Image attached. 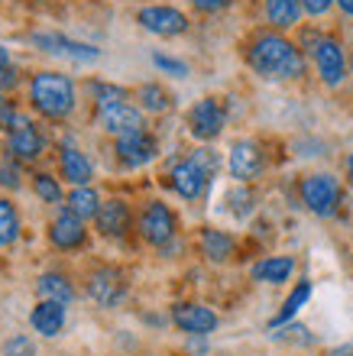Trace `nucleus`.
I'll use <instances>...</instances> for the list:
<instances>
[{"label": "nucleus", "mask_w": 353, "mask_h": 356, "mask_svg": "<svg viewBox=\"0 0 353 356\" xmlns=\"http://www.w3.org/2000/svg\"><path fill=\"white\" fill-rule=\"evenodd\" d=\"M33 188H36V195L46 201V204H62V188L52 175H36L33 178Z\"/></svg>", "instance_id": "nucleus-29"}, {"label": "nucleus", "mask_w": 353, "mask_h": 356, "mask_svg": "<svg viewBox=\"0 0 353 356\" xmlns=\"http://www.w3.org/2000/svg\"><path fill=\"white\" fill-rule=\"evenodd\" d=\"M62 175H65L74 188L88 185V181H91V175H94L91 159H88V156H84L74 143H62Z\"/></svg>", "instance_id": "nucleus-19"}, {"label": "nucleus", "mask_w": 353, "mask_h": 356, "mask_svg": "<svg viewBox=\"0 0 353 356\" xmlns=\"http://www.w3.org/2000/svg\"><path fill=\"white\" fill-rule=\"evenodd\" d=\"M223 123H227V111H223V104L217 97H205L188 111V130H191L195 140H217Z\"/></svg>", "instance_id": "nucleus-7"}, {"label": "nucleus", "mask_w": 353, "mask_h": 356, "mask_svg": "<svg viewBox=\"0 0 353 356\" xmlns=\"http://www.w3.org/2000/svg\"><path fill=\"white\" fill-rule=\"evenodd\" d=\"M17 107H13V101H7V97H3V94H0V127H13V123H17Z\"/></svg>", "instance_id": "nucleus-31"}, {"label": "nucleus", "mask_w": 353, "mask_h": 356, "mask_svg": "<svg viewBox=\"0 0 353 356\" xmlns=\"http://www.w3.org/2000/svg\"><path fill=\"white\" fill-rule=\"evenodd\" d=\"M201 253L211 263H223L233 256V236L223 230H201Z\"/></svg>", "instance_id": "nucleus-22"}, {"label": "nucleus", "mask_w": 353, "mask_h": 356, "mask_svg": "<svg viewBox=\"0 0 353 356\" xmlns=\"http://www.w3.org/2000/svg\"><path fill=\"white\" fill-rule=\"evenodd\" d=\"M214 172H217V156L211 149H195L185 162H178L168 178H172V188L178 197L198 201L207 191V181L214 178Z\"/></svg>", "instance_id": "nucleus-4"}, {"label": "nucleus", "mask_w": 353, "mask_h": 356, "mask_svg": "<svg viewBox=\"0 0 353 356\" xmlns=\"http://www.w3.org/2000/svg\"><path fill=\"white\" fill-rule=\"evenodd\" d=\"M36 291H39V298L42 301H62V305H68V301L74 298L68 279L65 275H58V272H46V275L36 282Z\"/></svg>", "instance_id": "nucleus-23"}, {"label": "nucleus", "mask_w": 353, "mask_h": 356, "mask_svg": "<svg viewBox=\"0 0 353 356\" xmlns=\"http://www.w3.org/2000/svg\"><path fill=\"white\" fill-rule=\"evenodd\" d=\"M152 65H156L159 72H166V75H172V78H185V75H188V65L182 62V58L162 56V52H156V56H152Z\"/></svg>", "instance_id": "nucleus-30"}, {"label": "nucleus", "mask_w": 353, "mask_h": 356, "mask_svg": "<svg viewBox=\"0 0 353 356\" xmlns=\"http://www.w3.org/2000/svg\"><path fill=\"white\" fill-rule=\"evenodd\" d=\"M230 175L237 178V181H250V178L260 175L262 169V152L260 146L253 140H240V143H233V149H230Z\"/></svg>", "instance_id": "nucleus-15"}, {"label": "nucleus", "mask_w": 353, "mask_h": 356, "mask_svg": "<svg viewBox=\"0 0 353 356\" xmlns=\"http://www.w3.org/2000/svg\"><path fill=\"white\" fill-rule=\"evenodd\" d=\"M140 234L146 243L166 246L175 236V214L168 211L162 201H149L146 211L140 214Z\"/></svg>", "instance_id": "nucleus-9"}, {"label": "nucleus", "mask_w": 353, "mask_h": 356, "mask_svg": "<svg viewBox=\"0 0 353 356\" xmlns=\"http://www.w3.org/2000/svg\"><path fill=\"white\" fill-rule=\"evenodd\" d=\"M19 236V217L17 207L7 197H0V246H10Z\"/></svg>", "instance_id": "nucleus-26"}, {"label": "nucleus", "mask_w": 353, "mask_h": 356, "mask_svg": "<svg viewBox=\"0 0 353 356\" xmlns=\"http://www.w3.org/2000/svg\"><path fill=\"white\" fill-rule=\"evenodd\" d=\"M123 291H127V282H123V275L117 269H97L88 279V295H91L101 308H113L117 301L123 298Z\"/></svg>", "instance_id": "nucleus-13"}, {"label": "nucleus", "mask_w": 353, "mask_h": 356, "mask_svg": "<svg viewBox=\"0 0 353 356\" xmlns=\"http://www.w3.org/2000/svg\"><path fill=\"white\" fill-rule=\"evenodd\" d=\"M13 85H17V72H13L10 65H0V94L10 91Z\"/></svg>", "instance_id": "nucleus-35"}, {"label": "nucleus", "mask_w": 353, "mask_h": 356, "mask_svg": "<svg viewBox=\"0 0 353 356\" xmlns=\"http://www.w3.org/2000/svg\"><path fill=\"white\" fill-rule=\"evenodd\" d=\"M0 65H7V49L0 46Z\"/></svg>", "instance_id": "nucleus-39"}, {"label": "nucleus", "mask_w": 353, "mask_h": 356, "mask_svg": "<svg viewBox=\"0 0 353 356\" xmlns=\"http://www.w3.org/2000/svg\"><path fill=\"white\" fill-rule=\"evenodd\" d=\"M334 3H337L340 10H344L347 17H353V0H334Z\"/></svg>", "instance_id": "nucleus-37"}, {"label": "nucleus", "mask_w": 353, "mask_h": 356, "mask_svg": "<svg viewBox=\"0 0 353 356\" xmlns=\"http://www.w3.org/2000/svg\"><path fill=\"white\" fill-rule=\"evenodd\" d=\"M250 65L260 78L269 81H285V78H298L305 72V58L295 42H288L282 33H260L250 46Z\"/></svg>", "instance_id": "nucleus-1"}, {"label": "nucleus", "mask_w": 353, "mask_h": 356, "mask_svg": "<svg viewBox=\"0 0 353 356\" xmlns=\"http://www.w3.org/2000/svg\"><path fill=\"white\" fill-rule=\"evenodd\" d=\"M33 107L39 113H46L49 120H62L74 111V85L72 78L56 75V72H39L29 88Z\"/></svg>", "instance_id": "nucleus-3"}, {"label": "nucleus", "mask_w": 353, "mask_h": 356, "mask_svg": "<svg viewBox=\"0 0 353 356\" xmlns=\"http://www.w3.org/2000/svg\"><path fill=\"white\" fill-rule=\"evenodd\" d=\"M65 327V305L62 301H39L33 308V330L42 337H56Z\"/></svg>", "instance_id": "nucleus-18"}, {"label": "nucleus", "mask_w": 353, "mask_h": 356, "mask_svg": "<svg viewBox=\"0 0 353 356\" xmlns=\"http://www.w3.org/2000/svg\"><path fill=\"white\" fill-rule=\"evenodd\" d=\"M230 201H233V214H246V211H250V195H246V191H233L230 195Z\"/></svg>", "instance_id": "nucleus-34"}, {"label": "nucleus", "mask_w": 353, "mask_h": 356, "mask_svg": "<svg viewBox=\"0 0 353 356\" xmlns=\"http://www.w3.org/2000/svg\"><path fill=\"white\" fill-rule=\"evenodd\" d=\"M84 220L78 214H72V211H62V214H56V220H52V227H49V240L58 246V250H74V246L84 243Z\"/></svg>", "instance_id": "nucleus-16"}, {"label": "nucleus", "mask_w": 353, "mask_h": 356, "mask_svg": "<svg viewBox=\"0 0 353 356\" xmlns=\"http://www.w3.org/2000/svg\"><path fill=\"white\" fill-rule=\"evenodd\" d=\"M33 46H39L49 56H65L72 62H97V49L84 46V42H74V39L62 36V33H33Z\"/></svg>", "instance_id": "nucleus-11"}, {"label": "nucleus", "mask_w": 353, "mask_h": 356, "mask_svg": "<svg viewBox=\"0 0 353 356\" xmlns=\"http://www.w3.org/2000/svg\"><path fill=\"white\" fill-rule=\"evenodd\" d=\"M97 230H101L104 236H123L127 230H130V207H127V201H120V197H111L107 204H101V211H97Z\"/></svg>", "instance_id": "nucleus-17"}, {"label": "nucleus", "mask_w": 353, "mask_h": 356, "mask_svg": "<svg viewBox=\"0 0 353 356\" xmlns=\"http://www.w3.org/2000/svg\"><path fill=\"white\" fill-rule=\"evenodd\" d=\"M191 7L201 10V13H217V10L230 7V0H191Z\"/></svg>", "instance_id": "nucleus-33"}, {"label": "nucleus", "mask_w": 353, "mask_h": 356, "mask_svg": "<svg viewBox=\"0 0 353 356\" xmlns=\"http://www.w3.org/2000/svg\"><path fill=\"white\" fill-rule=\"evenodd\" d=\"M172 321H175L178 330H185L191 337H205L217 327V314L205 305H195V301H185V305H175L172 308Z\"/></svg>", "instance_id": "nucleus-12"}, {"label": "nucleus", "mask_w": 353, "mask_h": 356, "mask_svg": "<svg viewBox=\"0 0 353 356\" xmlns=\"http://www.w3.org/2000/svg\"><path fill=\"white\" fill-rule=\"evenodd\" d=\"M156 152H159V143H156V136L146 133V130L117 136V159H120L127 169H140V165L152 162L156 159Z\"/></svg>", "instance_id": "nucleus-10"}, {"label": "nucleus", "mask_w": 353, "mask_h": 356, "mask_svg": "<svg viewBox=\"0 0 353 356\" xmlns=\"http://www.w3.org/2000/svg\"><path fill=\"white\" fill-rule=\"evenodd\" d=\"M308 298H311V282H298L295 291H292V295L285 298V305H282V311L276 314V318H272V327H282L285 321L295 318V314L301 311V305H305Z\"/></svg>", "instance_id": "nucleus-25"}, {"label": "nucleus", "mask_w": 353, "mask_h": 356, "mask_svg": "<svg viewBox=\"0 0 353 356\" xmlns=\"http://www.w3.org/2000/svg\"><path fill=\"white\" fill-rule=\"evenodd\" d=\"M292 272H295V259H292V256H269V259H262V263L253 266V279L279 285V282H288Z\"/></svg>", "instance_id": "nucleus-20"}, {"label": "nucleus", "mask_w": 353, "mask_h": 356, "mask_svg": "<svg viewBox=\"0 0 353 356\" xmlns=\"http://www.w3.org/2000/svg\"><path fill=\"white\" fill-rule=\"evenodd\" d=\"M17 185V175H13V169H0V185Z\"/></svg>", "instance_id": "nucleus-36"}, {"label": "nucleus", "mask_w": 353, "mask_h": 356, "mask_svg": "<svg viewBox=\"0 0 353 356\" xmlns=\"http://www.w3.org/2000/svg\"><path fill=\"white\" fill-rule=\"evenodd\" d=\"M136 19H140V26L146 29V33H152V36H182V33H188V17L182 13V10L175 7H166V3H156V7H143L140 13H136Z\"/></svg>", "instance_id": "nucleus-8"}, {"label": "nucleus", "mask_w": 353, "mask_h": 356, "mask_svg": "<svg viewBox=\"0 0 353 356\" xmlns=\"http://www.w3.org/2000/svg\"><path fill=\"white\" fill-rule=\"evenodd\" d=\"M350 65H353V58H350Z\"/></svg>", "instance_id": "nucleus-40"}, {"label": "nucleus", "mask_w": 353, "mask_h": 356, "mask_svg": "<svg viewBox=\"0 0 353 356\" xmlns=\"http://www.w3.org/2000/svg\"><path fill=\"white\" fill-rule=\"evenodd\" d=\"M94 91H97V123H101L107 133H113V136H127V133L146 130L140 107L127 104V94H123L120 88L94 85Z\"/></svg>", "instance_id": "nucleus-2"}, {"label": "nucleus", "mask_w": 353, "mask_h": 356, "mask_svg": "<svg viewBox=\"0 0 353 356\" xmlns=\"http://www.w3.org/2000/svg\"><path fill=\"white\" fill-rule=\"evenodd\" d=\"M10 152L23 162L39 159V152H42V133L36 130V123L26 120V117H17V123L10 127Z\"/></svg>", "instance_id": "nucleus-14"}, {"label": "nucleus", "mask_w": 353, "mask_h": 356, "mask_svg": "<svg viewBox=\"0 0 353 356\" xmlns=\"http://www.w3.org/2000/svg\"><path fill=\"white\" fill-rule=\"evenodd\" d=\"M0 356H36V343L29 334H13V337L3 340Z\"/></svg>", "instance_id": "nucleus-28"}, {"label": "nucleus", "mask_w": 353, "mask_h": 356, "mask_svg": "<svg viewBox=\"0 0 353 356\" xmlns=\"http://www.w3.org/2000/svg\"><path fill=\"white\" fill-rule=\"evenodd\" d=\"M266 19L276 29H292L301 19V0H266Z\"/></svg>", "instance_id": "nucleus-21"}, {"label": "nucleus", "mask_w": 353, "mask_h": 356, "mask_svg": "<svg viewBox=\"0 0 353 356\" xmlns=\"http://www.w3.org/2000/svg\"><path fill=\"white\" fill-rule=\"evenodd\" d=\"M136 97H140V107L149 113H162L168 111V94L166 88H159V85H143L140 91H136Z\"/></svg>", "instance_id": "nucleus-27"}, {"label": "nucleus", "mask_w": 353, "mask_h": 356, "mask_svg": "<svg viewBox=\"0 0 353 356\" xmlns=\"http://www.w3.org/2000/svg\"><path fill=\"white\" fill-rule=\"evenodd\" d=\"M347 178H350V185H353V156L347 159Z\"/></svg>", "instance_id": "nucleus-38"}, {"label": "nucleus", "mask_w": 353, "mask_h": 356, "mask_svg": "<svg viewBox=\"0 0 353 356\" xmlns=\"http://www.w3.org/2000/svg\"><path fill=\"white\" fill-rule=\"evenodd\" d=\"M301 201L311 214L331 217L340 204V185L334 175H308L301 181Z\"/></svg>", "instance_id": "nucleus-5"}, {"label": "nucleus", "mask_w": 353, "mask_h": 356, "mask_svg": "<svg viewBox=\"0 0 353 356\" xmlns=\"http://www.w3.org/2000/svg\"><path fill=\"white\" fill-rule=\"evenodd\" d=\"M311 56H315V65H317V75L321 81L331 88H337L344 81L347 75V58H344V49L337 42L334 36H317L315 46H311Z\"/></svg>", "instance_id": "nucleus-6"}, {"label": "nucleus", "mask_w": 353, "mask_h": 356, "mask_svg": "<svg viewBox=\"0 0 353 356\" xmlns=\"http://www.w3.org/2000/svg\"><path fill=\"white\" fill-rule=\"evenodd\" d=\"M68 211L72 214H78L81 220H88V217H97V211H101V197H97V191L88 185H78L68 195Z\"/></svg>", "instance_id": "nucleus-24"}, {"label": "nucleus", "mask_w": 353, "mask_h": 356, "mask_svg": "<svg viewBox=\"0 0 353 356\" xmlns=\"http://www.w3.org/2000/svg\"><path fill=\"white\" fill-rule=\"evenodd\" d=\"M331 7H334V0H301V10L311 17H324Z\"/></svg>", "instance_id": "nucleus-32"}]
</instances>
